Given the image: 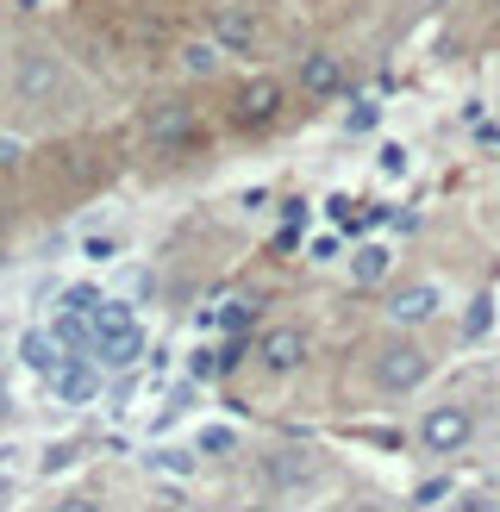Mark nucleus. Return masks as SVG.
Segmentation results:
<instances>
[{
  "label": "nucleus",
  "instance_id": "nucleus-15",
  "mask_svg": "<svg viewBox=\"0 0 500 512\" xmlns=\"http://www.w3.org/2000/svg\"><path fill=\"white\" fill-rule=\"evenodd\" d=\"M25 363H32L38 375H50L63 363V350H57V338H44V331H25Z\"/></svg>",
  "mask_w": 500,
  "mask_h": 512
},
{
  "label": "nucleus",
  "instance_id": "nucleus-14",
  "mask_svg": "<svg viewBox=\"0 0 500 512\" xmlns=\"http://www.w3.org/2000/svg\"><path fill=\"white\" fill-rule=\"evenodd\" d=\"M219 57H225V50H219L213 38H200V44H182V57H175V63H182V75L207 82V75H219Z\"/></svg>",
  "mask_w": 500,
  "mask_h": 512
},
{
  "label": "nucleus",
  "instance_id": "nucleus-20",
  "mask_svg": "<svg viewBox=\"0 0 500 512\" xmlns=\"http://www.w3.org/2000/svg\"><path fill=\"white\" fill-rule=\"evenodd\" d=\"M200 450H213V456L232 450V431H207V438H200Z\"/></svg>",
  "mask_w": 500,
  "mask_h": 512
},
{
  "label": "nucleus",
  "instance_id": "nucleus-11",
  "mask_svg": "<svg viewBox=\"0 0 500 512\" xmlns=\"http://www.w3.org/2000/svg\"><path fill=\"white\" fill-rule=\"evenodd\" d=\"M388 319H394V325H425V319H438V288H432V281H407V288H394V294H388Z\"/></svg>",
  "mask_w": 500,
  "mask_h": 512
},
{
  "label": "nucleus",
  "instance_id": "nucleus-4",
  "mask_svg": "<svg viewBox=\"0 0 500 512\" xmlns=\"http://www.w3.org/2000/svg\"><path fill=\"white\" fill-rule=\"evenodd\" d=\"M432 381V356H425L419 344H382L375 350V388L382 394H413V388H425Z\"/></svg>",
  "mask_w": 500,
  "mask_h": 512
},
{
  "label": "nucleus",
  "instance_id": "nucleus-8",
  "mask_svg": "<svg viewBox=\"0 0 500 512\" xmlns=\"http://www.w3.org/2000/svg\"><path fill=\"white\" fill-rule=\"evenodd\" d=\"M282 107H288V88L282 82H275V75H250V82L238 88V125H244V132H257V125H275V119H282Z\"/></svg>",
  "mask_w": 500,
  "mask_h": 512
},
{
  "label": "nucleus",
  "instance_id": "nucleus-12",
  "mask_svg": "<svg viewBox=\"0 0 500 512\" xmlns=\"http://www.w3.org/2000/svg\"><path fill=\"white\" fill-rule=\"evenodd\" d=\"M263 481H269V494H294V488H307V481H313V463H307V456H294V450H275L269 463H263Z\"/></svg>",
  "mask_w": 500,
  "mask_h": 512
},
{
  "label": "nucleus",
  "instance_id": "nucleus-17",
  "mask_svg": "<svg viewBox=\"0 0 500 512\" xmlns=\"http://www.w3.org/2000/svg\"><path fill=\"white\" fill-rule=\"evenodd\" d=\"M344 125H350V132H375V125H382V113H375L369 100H357V107H350V119H344Z\"/></svg>",
  "mask_w": 500,
  "mask_h": 512
},
{
  "label": "nucleus",
  "instance_id": "nucleus-21",
  "mask_svg": "<svg viewBox=\"0 0 500 512\" xmlns=\"http://www.w3.org/2000/svg\"><path fill=\"white\" fill-rule=\"evenodd\" d=\"M13 413V394H7V369H0V419Z\"/></svg>",
  "mask_w": 500,
  "mask_h": 512
},
{
  "label": "nucleus",
  "instance_id": "nucleus-1",
  "mask_svg": "<svg viewBox=\"0 0 500 512\" xmlns=\"http://www.w3.org/2000/svg\"><path fill=\"white\" fill-rule=\"evenodd\" d=\"M63 94H69V69L50 57V50L19 44V57H13V100H19V107H32V113H57V107H63Z\"/></svg>",
  "mask_w": 500,
  "mask_h": 512
},
{
  "label": "nucleus",
  "instance_id": "nucleus-7",
  "mask_svg": "<svg viewBox=\"0 0 500 512\" xmlns=\"http://www.w3.org/2000/svg\"><path fill=\"white\" fill-rule=\"evenodd\" d=\"M294 88L307 94V100H338L350 88V63L338 57V50H307L294 69Z\"/></svg>",
  "mask_w": 500,
  "mask_h": 512
},
{
  "label": "nucleus",
  "instance_id": "nucleus-18",
  "mask_svg": "<svg viewBox=\"0 0 500 512\" xmlns=\"http://www.w3.org/2000/svg\"><path fill=\"white\" fill-rule=\"evenodd\" d=\"M250 319H257V306H250V300H238V306H225V319H219V325H225V331H244Z\"/></svg>",
  "mask_w": 500,
  "mask_h": 512
},
{
  "label": "nucleus",
  "instance_id": "nucleus-16",
  "mask_svg": "<svg viewBox=\"0 0 500 512\" xmlns=\"http://www.w3.org/2000/svg\"><path fill=\"white\" fill-rule=\"evenodd\" d=\"M419 506H444V500H457V488H450V475H432V481H419Z\"/></svg>",
  "mask_w": 500,
  "mask_h": 512
},
{
  "label": "nucleus",
  "instance_id": "nucleus-23",
  "mask_svg": "<svg viewBox=\"0 0 500 512\" xmlns=\"http://www.w3.org/2000/svg\"><path fill=\"white\" fill-rule=\"evenodd\" d=\"M0 269H7V256H0Z\"/></svg>",
  "mask_w": 500,
  "mask_h": 512
},
{
  "label": "nucleus",
  "instance_id": "nucleus-19",
  "mask_svg": "<svg viewBox=\"0 0 500 512\" xmlns=\"http://www.w3.org/2000/svg\"><path fill=\"white\" fill-rule=\"evenodd\" d=\"M13 163H25V144L19 138H0V169H13Z\"/></svg>",
  "mask_w": 500,
  "mask_h": 512
},
{
  "label": "nucleus",
  "instance_id": "nucleus-6",
  "mask_svg": "<svg viewBox=\"0 0 500 512\" xmlns=\"http://www.w3.org/2000/svg\"><path fill=\"white\" fill-rule=\"evenodd\" d=\"M307 331H300V325H269L263 331V338H257V369L263 375H275V381H282V375H300V369H307Z\"/></svg>",
  "mask_w": 500,
  "mask_h": 512
},
{
  "label": "nucleus",
  "instance_id": "nucleus-9",
  "mask_svg": "<svg viewBox=\"0 0 500 512\" xmlns=\"http://www.w3.org/2000/svg\"><path fill=\"white\" fill-rule=\"evenodd\" d=\"M207 38L219 50H232V57H250V50H257V13L250 7H219L207 19Z\"/></svg>",
  "mask_w": 500,
  "mask_h": 512
},
{
  "label": "nucleus",
  "instance_id": "nucleus-3",
  "mask_svg": "<svg viewBox=\"0 0 500 512\" xmlns=\"http://www.w3.org/2000/svg\"><path fill=\"white\" fill-rule=\"evenodd\" d=\"M194 138H200V113L188 100H157V107L144 113V150L150 157H182V150H194Z\"/></svg>",
  "mask_w": 500,
  "mask_h": 512
},
{
  "label": "nucleus",
  "instance_id": "nucleus-2",
  "mask_svg": "<svg viewBox=\"0 0 500 512\" xmlns=\"http://www.w3.org/2000/svg\"><path fill=\"white\" fill-rule=\"evenodd\" d=\"M88 350L100 356V363H113V369L138 363V350H144V331H138V319H132V306H119V300L94 306V325H88Z\"/></svg>",
  "mask_w": 500,
  "mask_h": 512
},
{
  "label": "nucleus",
  "instance_id": "nucleus-5",
  "mask_svg": "<svg viewBox=\"0 0 500 512\" xmlns=\"http://www.w3.org/2000/svg\"><path fill=\"white\" fill-rule=\"evenodd\" d=\"M419 444L432 450V456H463L475 444V413H469V406H457V400L432 406V413L419 419Z\"/></svg>",
  "mask_w": 500,
  "mask_h": 512
},
{
  "label": "nucleus",
  "instance_id": "nucleus-10",
  "mask_svg": "<svg viewBox=\"0 0 500 512\" xmlns=\"http://www.w3.org/2000/svg\"><path fill=\"white\" fill-rule=\"evenodd\" d=\"M50 381H57V394L69 406H88L100 394V356H63V363L50 369Z\"/></svg>",
  "mask_w": 500,
  "mask_h": 512
},
{
  "label": "nucleus",
  "instance_id": "nucleus-13",
  "mask_svg": "<svg viewBox=\"0 0 500 512\" xmlns=\"http://www.w3.org/2000/svg\"><path fill=\"white\" fill-rule=\"evenodd\" d=\"M388 269H394V256L382 244H363L357 256H350V281H357V288H382Z\"/></svg>",
  "mask_w": 500,
  "mask_h": 512
},
{
  "label": "nucleus",
  "instance_id": "nucleus-22",
  "mask_svg": "<svg viewBox=\"0 0 500 512\" xmlns=\"http://www.w3.org/2000/svg\"><path fill=\"white\" fill-rule=\"evenodd\" d=\"M0 219H7V194H0Z\"/></svg>",
  "mask_w": 500,
  "mask_h": 512
}]
</instances>
